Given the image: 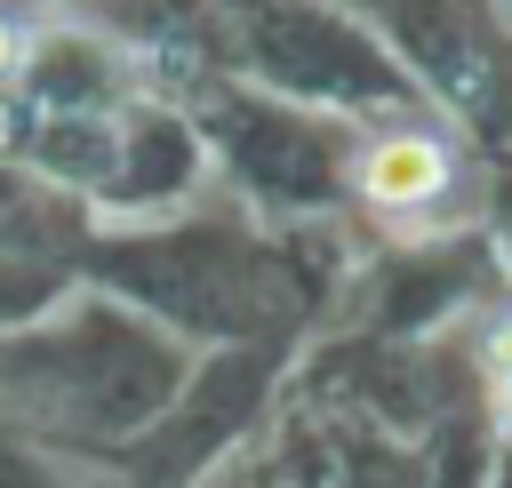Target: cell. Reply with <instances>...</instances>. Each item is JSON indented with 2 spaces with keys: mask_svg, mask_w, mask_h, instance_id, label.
<instances>
[{
  "mask_svg": "<svg viewBox=\"0 0 512 488\" xmlns=\"http://www.w3.org/2000/svg\"><path fill=\"white\" fill-rule=\"evenodd\" d=\"M440 192H448V152L432 136H384L360 160V200L384 208V216H408V208H424Z\"/></svg>",
  "mask_w": 512,
  "mask_h": 488,
  "instance_id": "1",
  "label": "cell"
},
{
  "mask_svg": "<svg viewBox=\"0 0 512 488\" xmlns=\"http://www.w3.org/2000/svg\"><path fill=\"white\" fill-rule=\"evenodd\" d=\"M488 408H496V432L512 440V312L488 336Z\"/></svg>",
  "mask_w": 512,
  "mask_h": 488,
  "instance_id": "2",
  "label": "cell"
},
{
  "mask_svg": "<svg viewBox=\"0 0 512 488\" xmlns=\"http://www.w3.org/2000/svg\"><path fill=\"white\" fill-rule=\"evenodd\" d=\"M24 64H32V48H24V32L0 16V80H8V72H24Z\"/></svg>",
  "mask_w": 512,
  "mask_h": 488,
  "instance_id": "3",
  "label": "cell"
}]
</instances>
